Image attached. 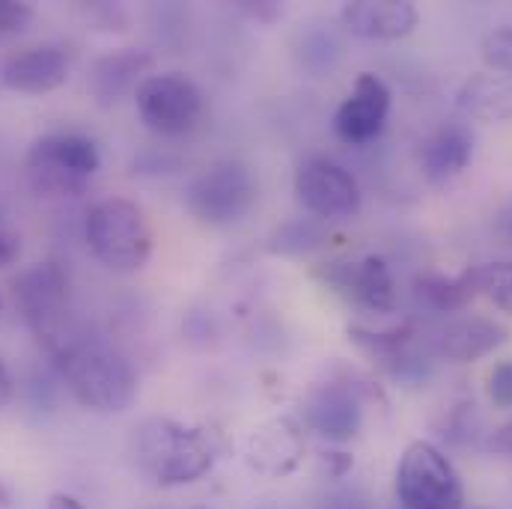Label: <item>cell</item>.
Returning a JSON list of instances; mask_svg holds the SVG:
<instances>
[{"mask_svg": "<svg viewBox=\"0 0 512 509\" xmlns=\"http://www.w3.org/2000/svg\"><path fill=\"white\" fill-rule=\"evenodd\" d=\"M54 358L78 405L99 414H120L134 402V367L114 343L90 334H75Z\"/></svg>", "mask_w": 512, "mask_h": 509, "instance_id": "6da1fadb", "label": "cell"}, {"mask_svg": "<svg viewBox=\"0 0 512 509\" xmlns=\"http://www.w3.org/2000/svg\"><path fill=\"white\" fill-rule=\"evenodd\" d=\"M134 459L158 486H188L212 471L218 459V441L203 426L152 417L134 429Z\"/></svg>", "mask_w": 512, "mask_h": 509, "instance_id": "7a4b0ae2", "label": "cell"}, {"mask_svg": "<svg viewBox=\"0 0 512 509\" xmlns=\"http://www.w3.org/2000/svg\"><path fill=\"white\" fill-rule=\"evenodd\" d=\"M102 155L93 137L78 131H54L33 140L24 173L36 194L42 197H75L99 173Z\"/></svg>", "mask_w": 512, "mask_h": 509, "instance_id": "3957f363", "label": "cell"}, {"mask_svg": "<svg viewBox=\"0 0 512 509\" xmlns=\"http://www.w3.org/2000/svg\"><path fill=\"white\" fill-rule=\"evenodd\" d=\"M84 236L93 256L117 274L140 271L152 256V227L146 212L128 197H105L87 212Z\"/></svg>", "mask_w": 512, "mask_h": 509, "instance_id": "277c9868", "label": "cell"}, {"mask_svg": "<svg viewBox=\"0 0 512 509\" xmlns=\"http://www.w3.org/2000/svg\"><path fill=\"white\" fill-rule=\"evenodd\" d=\"M12 295H15V307L24 319V325L33 331V337L51 352L57 355L72 337V325H69V274L60 262H36L30 268H24L15 280H12Z\"/></svg>", "mask_w": 512, "mask_h": 509, "instance_id": "5b68a950", "label": "cell"}, {"mask_svg": "<svg viewBox=\"0 0 512 509\" xmlns=\"http://www.w3.org/2000/svg\"><path fill=\"white\" fill-rule=\"evenodd\" d=\"M396 498L402 509H465V486L435 444L414 441L396 468Z\"/></svg>", "mask_w": 512, "mask_h": 509, "instance_id": "8992f818", "label": "cell"}, {"mask_svg": "<svg viewBox=\"0 0 512 509\" xmlns=\"http://www.w3.org/2000/svg\"><path fill=\"white\" fill-rule=\"evenodd\" d=\"M256 203V179L251 167L236 158L215 161L185 188L188 212L209 227L239 224Z\"/></svg>", "mask_w": 512, "mask_h": 509, "instance_id": "52a82bcc", "label": "cell"}, {"mask_svg": "<svg viewBox=\"0 0 512 509\" xmlns=\"http://www.w3.org/2000/svg\"><path fill=\"white\" fill-rule=\"evenodd\" d=\"M134 105L140 123L149 131L176 137L197 126L203 114V93L188 75L161 72L140 81V87L134 90Z\"/></svg>", "mask_w": 512, "mask_h": 509, "instance_id": "ba28073f", "label": "cell"}, {"mask_svg": "<svg viewBox=\"0 0 512 509\" xmlns=\"http://www.w3.org/2000/svg\"><path fill=\"white\" fill-rule=\"evenodd\" d=\"M295 197L316 221H346L361 212L358 179L331 158H307L295 173Z\"/></svg>", "mask_w": 512, "mask_h": 509, "instance_id": "9c48e42d", "label": "cell"}, {"mask_svg": "<svg viewBox=\"0 0 512 509\" xmlns=\"http://www.w3.org/2000/svg\"><path fill=\"white\" fill-rule=\"evenodd\" d=\"M390 114V90L379 75L361 72L352 93L334 114V131L346 143H367L382 134Z\"/></svg>", "mask_w": 512, "mask_h": 509, "instance_id": "30bf717a", "label": "cell"}, {"mask_svg": "<svg viewBox=\"0 0 512 509\" xmlns=\"http://www.w3.org/2000/svg\"><path fill=\"white\" fill-rule=\"evenodd\" d=\"M364 420L358 393L343 382L319 384L304 402V423L325 441L343 444L358 435Z\"/></svg>", "mask_w": 512, "mask_h": 509, "instance_id": "8fae6325", "label": "cell"}, {"mask_svg": "<svg viewBox=\"0 0 512 509\" xmlns=\"http://www.w3.org/2000/svg\"><path fill=\"white\" fill-rule=\"evenodd\" d=\"M319 277L343 289L349 298H355L361 307L373 313H390L396 307V286L382 256L370 254L361 262H337V265L322 268Z\"/></svg>", "mask_w": 512, "mask_h": 509, "instance_id": "7c38bea8", "label": "cell"}, {"mask_svg": "<svg viewBox=\"0 0 512 509\" xmlns=\"http://www.w3.org/2000/svg\"><path fill=\"white\" fill-rule=\"evenodd\" d=\"M72 69V57L63 45H33L15 51L3 63V84L15 93H51L66 84Z\"/></svg>", "mask_w": 512, "mask_h": 509, "instance_id": "4fadbf2b", "label": "cell"}, {"mask_svg": "<svg viewBox=\"0 0 512 509\" xmlns=\"http://www.w3.org/2000/svg\"><path fill=\"white\" fill-rule=\"evenodd\" d=\"M340 18L361 39H402L417 27L420 12L408 0H355L340 9Z\"/></svg>", "mask_w": 512, "mask_h": 509, "instance_id": "5bb4252c", "label": "cell"}, {"mask_svg": "<svg viewBox=\"0 0 512 509\" xmlns=\"http://www.w3.org/2000/svg\"><path fill=\"white\" fill-rule=\"evenodd\" d=\"M507 340V331L489 319H456L441 325L432 340L429 349L435 358L453 361V364H471L483 355H489L492 349H498Z\"/></svg>", "mask_w": 512, "mask_h": 509, "instance_id": "9a60e30c", "label": "cell"}, {"mask_svg": "<svg viewBox=\"0 0 512 509\" xmlns=\"http://www.w3.org/2000/svg\"><path fill=\"white\" fill-rule=\"evenodd\" d=\"M152 57L140 48H117V51H108L102 54L93 69H90V78H87V87L93 93V99L102 105V108H111L117 105L126 93L140 87V75L149 69Z\"/></svg>", "mask_w": 512, "mask_h": 509, "instance_id": "2e32d148", "label": "cell"}, {"mask_svg": "<svg viewBox=\"0 0 512 509\" xmlns=\"http://www.w3.org/2000/svg\"><path fill=\"white\" fill-rule=\"evenodd\" d=\"M471 155H474L471 134L462 126H444L423 143L420 167L432 185H447L450 179L465 173V167L471 164Z\"/></svg>", "mask_w": 512, "mask_h": 509, "instance_id": "e0dca14e", "label": "cell"}, {"mask_svg": "<svg viewBox=\"0 0 512 509\" xmlns=\"http://www.w3.org/2000/svg\"><path fill=\"white\" fill-rule=\"evenodd\" d=\"M459 108L477 120H512V84L501 75H474L456 96Z\"/></svg>", "mask_w": 512, "mask_h": 509, "instance_id": "ac0fdd59", "label": "cell"}, {"mask_svg": "<svg viewBox=\"0 0 512 509\" xmlns=\"http://www.w3.org/2000/svg\"><path fill=\"white\" fill-rule=\"evenodd\" d=\"M417 295L435 307V310H462L474 295H477V274L474 268L456 274V277H441V274H426L417 277Z\"/></svg>", "mask_w": 512, "mask_h": 509, "instance_id": "d6986e66", "label": "cell"}, {"mask_svg": "<svg viewBox=\"0 0 512 509\" xmlns=\"http://www.w3.org/2000/svg\"><path fill=\"white\" fill-rule=\"evenodd\" d=\"M477 295H486L498 310L512 316V262H489L474 265Z\"/></svg>", "mask_w": 512, "mask_h": 509, "instance_id": "ffe728a7", "label": "cell"}, {"mask_svg": "<svg viewBox=\"0 0 512 509\" xmlns=\"http://www.w3.org/2000/svg\"><path fill=\"white\" fill-rule=\"evenodd\" d=\"M349 337L370 355H399L411 340V325H396L387 331H367V328L355 325V328H349Z\"/></svg>", "mask_w": 512, "mask_h": 509, "instance_id": "44dd1931", "label": "cell"}, {"mask_svg": "<svg viewBox=\"0 0 512 509\" xmlns=\"http://www.w3.org/2000/svg\"><path fill=\"white\" fill-rule=\"evenodd\" d=\"M322 239H325V230L316 224V218H307V221H298V224H289V227L277 230L274 239H271V251H283V254L307 251V248L319 245Z\"/></svg>", "mask_w": 512, "mask_h": 509, "instance_id": "7402d4cb", "label": "cell"}, {"mask_svg": "<svg viewBox=\"0 0 512 509\" xmlns=\"http://www.w3.org/2000/svg\"><path fill=\"white\" fill-rule=\"evenodd\" d=\"M483 60L495 69L512 78V27L507 30H495L486 36L483 42Z\"/></svg>", "mask_w": 512, "mask_h": 509, "instance_id": "603a6c76", "label": "cell"}, {"mask_svg": "<svg viewBox=\"0 0 512 509\" xmlns=\"http://www.w3.org/2000/svg\"><path fill=\"white\" fill-rule=\"evenodd\" d=\"M486 393H489L495 408L512 411V361H501V364L492 367Z\"/></svg>", "mask_w": 512, "mask_h": 509, "instance_id": "cb8c5ba5", "label": "cell"}, {"mask_svg": "<svg viewBox=\"0 0 512 509\" xmlns=\"http://www.w3.org/2000/svg\"><path fill=\"white\" fill-rule=\"evenodd\" d=\"M18 256H21V233L12 227L9 215H6L3 206H0V268L15 265Z\"/></svg>", "mask_w": 512, "mask_h": 509, "instance_id": "d4e9b609", "label": "cell"}, {"mask_svg": "<svg viewBox=\"0 0 512 509\" xmlns=\"http://www.w3.org/2000/svg\"><path fill=\"white\" fill-rule=\"evenodd\" d=\"M33 18V9L27 3H15V0H0V33H12V30H24Z\"/></svg>", "mask_w": 512, "mask_h": 509, "instance_id": "484cf974", "label": "cell"}, {"mask_svg": "<svg viewBox=\"0 0 512 509\" xmlns=\"http://www.w3.org/2000/svg\"><path fill=\"white\" fill-rule=\"evenodd\" d=\"M489 447H492V450H498V453H510L512 456V420L492 435Z\"/></svg>", "mask_w": 512, "mask_h": 509, "instance_id": "4316f807", "label": "cell"}, {"mask_svg": "<svg viewBox=\"0 0 512 509\" xmlns=\"http://www.w3.org/2000/svg\"><path fill=\"white\" fill-rule=\"evenodd\" d=\"M45 509H84V504L75 498V495H66V492H57L48 498V507Z\"/></svg>", "mask_w": 512, "mask_h": 509, "instance_id": "83f0119b", "label": "cell"}, {"mask_svg": "<svg viewBox=\"0 0 512 509\" xmlns=\"http://www.w3.org/2000/svg\"><path fill=\"white\" fill-rule=\"evenodd\" d=\"M9 396H12V379H9V373H6V367L0 361V408L9 402Z\"/></svg>", "mask_w": 512, "mask_h": 509, "instance_id": "f1b7e54d", "label": "cell"}, {"mask_svg": "<svg viewBox=\"0 0 512 509\" xmlns=\"http://www.w3.org/2000/svg\"><path fill=\"white\" fill-rule=\"evenodd\" d=\"M9 504V495H6V489L0 486V507H6Z\"/></svg>", "mask_w": 512, "mask_h": 509, "instance_id": "f546056e", "label": "cell"}, {"mask_svg": "<svg viewBox=\"0 0 512 509\" xmlns=\"http://www.w3.org/2000/svg\"><path fill=\"white\" fill-rule=\"evenodd\" d=\"M0 307H3V298H0Z\"/></svg>", "mask_w": 512, "mask_h": 509, "instance_id": "4dcf8cb0", "label": "cell"}]
</instances>
